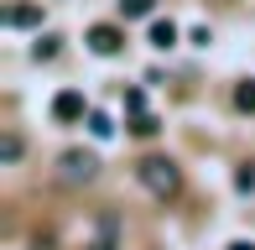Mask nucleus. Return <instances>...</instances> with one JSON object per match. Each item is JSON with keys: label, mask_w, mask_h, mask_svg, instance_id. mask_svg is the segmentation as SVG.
I'll return each instance as SVG.
<instances>
[{"label": "nucleus", "mask_w": 255, "mask_h": 250, "mask_svg": "<svg viewBox=\"0 0 255 250\" xmlns=\"http://www.w3.org/2000/svg\"><path fill=\"white\" fill-rule=\"evenodd\" d=\"M229 250H255V240H229Z\"/></svg>", "instance_id": "4468645a"}, {"label": "nucleus", "mask_w": 255, "mask_h": 250, "mask_svg": "<svg viewBox=\"0 0 255 250\" xmlns=\"http://www.w3.org/2000/svg\"><path fill=\"white\" fill-rule=\"evenodd\" d=\"M89 47H94L99 58H115V52L125 47V31L120 26H89Z\"/></svg>", "instance_id": "20e7f679"}, {"label": "nucleus", "mask_w": 255, "mask_h": 250, "mask_svg": "<svg viewBox=\"0 0 255 250\" xmlns=\"http://www.w3.org/2000/svg\"><path fill=\"white\" fill-rule=\"evenodd\" d=\"M235 105L240 110H255V78H245V84L235 89Z\"/></svg>", "instance_id": "6e6552de"}, {"label": "nucleus", "mask_w": 255, "mask_h": 250, "mask_svg": "<svg viewBox=\"0 0 255 250\" xmlns=\"http://www.w3.org/2000/svg\"><path fill=\"white\" fill-rule=\"evenodd\" d=\"M151 5H156V0H120L125 16H151Z\"/></svg>", "instance_id": "9d476101"}, {"label": "nucleus", "mask_w": 255, "mask_h": 250, "mask_svg": "<svg viewBox=\"0 0 255 250\" xmlns=\"http://www.w3.org/2000/svg\"><path fill=\"white\" fill-rule=\"evenodd\" d=\"M130 130H135V135H156V120H151V115H135Z\"/></svg>", "instance_id": "f8f14e48"}, {"label": "nucleus", "mask_w": 255, "mask_h": 250, "mask_svg": "<svg viewBox=\"0 0 255 250\" xmlns=\"http://www.w3.org/2000/svg\"><path fill=\"white\" fill-rule=\"evenodd\" d=\"M135 177H141V188L151 193V198H177L182 193V172L172 156H146L141 167H135Z\"/></svg>", "instance_id": "f257e3e1"}, {"label": "nucleus", "mask_w": 255, "mask_h": 250, "mask_svg": "<svg viewBox=\"0 0 255 250\" xmlns=\"http://www.w3.org/2000/svg\"><path fill=\"white\" fill-rule=\"evenodd\" d=\"M84 94H78V89H63V94L52 99V120H84Z\"/></svg>", "instance_id": "39448f33"}, {"label": "nucleus", "mask_w": 255, "mask_h": 250, "mask_svg": "<svg viewBox=\"0 0 255 250\" xmlns=\"http://www.w3.org/2000/svg\"><path fill=\"white\" fill-rule=\"evenodd\" d=\"M37 21H42L37 5H10L5 10V26H37Z\"/></svg>", "instance_id": "423d86ee"}, {"label": "nucleus", "mask_w": 255, "mask_h": 250, "mask_svg": "<svg viewBox=\"0 0 255 250\" xmlns=\"http://www.w3.org/2000/svg\"><path fill=\"white\" fill-rule=\"evenodd\" d=\"M89 130H94V135H110L115 125H110V115H89Z\"/></svg>", "instance_id": "ddd939ff"}, {"label": "nucleus", "mask_w": 255, "mask_h": 250, "mask_svg": "<svg viewBox=\"0 0 255 250\" xmlns=\"http://www.w3.org/2000/svg\"><path fill=\"white\" fill-rule=\"evenodd\" d=\"M31 58H37V63H42V58H57V37H42L37 47H31Z\"/></svg>", "instance_id": "9b49d317"}, {"label": "nucleus", "mask_w": 255, "mask_h": 250, "mask_svg": "<svg viewBox=\"0 0 255 250\" xmlns=\"http://www.w3.org/2000/svg\"><path fill=\"white\" fill-rule=\"evenodd\" d=\"M0 156H5V162H16V156H21V135H16V130H5V141H0Z\"/></svg>", "instance_id": "1a4fd4ad"}, {"label": "nucleus", "mask_w": 255, "mask_h": 250, "mask_svg": "<svg viewBox=\"0 0 255 250\" xmlns=\"http://www.w3.org/2000/svg\"><path fill=\"white\" fill-rule=\"evenodd\" d=\"M115 245H120V214L104 209L99 219H94V240H89L84 250H115Z\"/></svg>", "instance_id": "7ed1b4c3"}, {"label": "nucleus", "mask_w": 255, "mask_h": 250, "mask_svg": "<svg viewBox=\"0 0 255 250\" xmlns=\"http://www.w3.org/2000/svg\"><path fill=\"white\" fill-rule=\"evenodd\" d=\"M177 42V26L172 21H151V47H172Z\"/></svg>", "instance_id": "0eeeda50"}, {"label": "nucleus", "mask_w": 255, "mask_h": 250, "mask_svg": "<svg viewBox=\"0 0 255 250\" xmlns=\"http://www.w3.org/2000/svg\"><path fill=\"white\" fill-rule=\"evenodd\" d=\"M57 177H63V183H94L99 177V156L94 151H63L57 156Z\"/></svg>", "instance_id": "f03ea898"}]
</instances>
